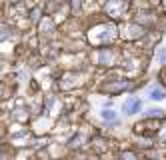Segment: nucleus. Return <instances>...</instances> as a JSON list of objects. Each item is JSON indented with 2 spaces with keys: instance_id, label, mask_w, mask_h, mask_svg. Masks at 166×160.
I'll use <instances>...</instances> for the list:
<instances>
[{
  "instance_id": "nucleus-3",
  "label": "nucleus",
  "mask_w": 166,
  "mask_h": 160,
  "mask_svg": "<svg viewBox=\"0 0 166 160\" xmlns=\"http://www.w3.org/2000/svg\"><path fill=\"white\" fill-rule=\"evenodd\" d=\"M126 10H128V2L126 0H110L104 6V12L110 18H124L126 16Z\"/></svg>"
},
{
  "instance_id": "nucleus-1",
  "label": "nucleus",
  "mask_w": 166,
  "mask_h": 160,
  "mask_svg": "<svg viewBox=\"0 0 166 160\" xmlns=\"http://www.w3.org/2000/svg\"><path fill=\"white\" fill-rule=\"evenodd\" d=\"M116 36H118V28H116V24L104 22V24L94 26V28L88 32V42H90V44H94V46H104V44L114 42V40H116Z\"/></svg>"
},
{
  "instance_id": "nucleus-10",
  "label": "nucleus",
  "mask_w": 166,
  "mask_h": 160,
  "mask_svg": "<svg viewBox=\"0 0 166 160\" xmlns=\"http://www.w3.org/2000/svg\"><path fill=\"white\" fill-rule=\"evenodd\" d=\"M40 14H42V10H40V8H34V10H30V12H28L30 22H32V24H40V20H42V16H40Z\"/></svg>"
},
{
  "instance_id": "nucleus-11",
  "label": "nucleus",
  "mask_w": 166,
  "mask_h": 160,
  "mask_svg": "<svg viewBox=\"0 0 166 160\" xmlns=\"http://www.w3.org/2000/svg\"><path fill=\"white\" fill-rule=\"evenodd\" d=\"M146 118H154V120H160V118H164V110L150 108V110H146Z\"/></svg>"
},
{
  "instance_id": "nucleus-15",
  "label": "nucleus",
  "mask_w": 166,
  "mask_h": 160,
  "mask_svg": "<svg viewBox=\"0 0 166 160\" xmlns=\"http://www.w3.org/2000/svg\"><path fill=\"white\" fill-rule=\"evenodd\" d=\"M120 158L122 160H136V154H134V152H122Z\"/></svg>"
},
{
  "instance_id": "nucleus-13",
  "label": "nucleus",
  "mask_w": 166,
  "mask_h": 160,
  "mask_svg": "<svg viewBox=\"0 0 166 160\" xmlns=\"http://www.w3.org/2000/svg\"><path fill=\"white\" fill-rule=\"evenodd\" d=\"M82 8V0H70V12L72 14H78Z\"/></svg>"
},
{
  "instance_id": "nucleus-6",
  "label": "nucleus",
  "mask_w": 166,
  "mask_h": 160,
  "mask_svg": "<svg viewBox=\"0 0 166 160\" xmlns=\"http://www.w3.org/2000/svg\"><path fill=\"white\" fill-rule=\"evenodd\" d=\"M140 108H142V102H140L136 96H130V98L124 102V106H122V112L126 116H132V114H136V112H140Z\"/></svg>"
},
{
  "instance_id": "nucleus-5",
  "label": "nucleus",
  "mask_w": 166,
  "mask_h": 160,
  "mask_svg": "<svg viewBox=\"0 0 166 160\" xmlns=\"http://www.w3.org/2000/svg\"><path fill=\"white\" fill-rule=\"evenodd\" d=\"M144 26H140L138 22H132V24H126L124 26V38H128V40H136V38H140L144 36Z\"/></svg>"
},
{
  "instance_id": "nucleus-12",
  "label": "nucleus",
  "mask_w": 166,
  "mask_h": 160,
  "mask_svg": "<svg viewBox=\"0 0 166 160\" xmlns=\"http://www.w3.org/2000/svg\"><path fill=\"white\" fill-rule=\"evenodd\" d=\"M156 64H166V48L164 46H160L158 50H156Z\"/></svg>"
},
{
  "instance_id": "nucleus-8",
  "label": "nucleus",
  "mask_w": 166,
  "mask_h": 160,
  "mask_svg": "<svg viewBox=\"0 0 166 160\" xmlns=\"http://www.w3.org/2000/svg\"><path fill=\"white\" fill-rule=\"evenodd\" d=\"M150 98H152V100H164L166 90L162 86H154V88H150Z\"/></svg>"
},
{
  "instance_id": "nucleus-16",
  "label": "nucleus",
  "mask_w": 166,
  "mask_h": 160,
  "mask_svg": "<svg viewBox=\"0 0 166 160\" xmlns=\"http://www.w3.org/2000/svg\"><path fill=\"white\" fill-rule=\"evenodd\" d=\"M10 4H18V2H22V0H8Z\"/></svg>"
},
{
  "instance_id": "nucleus-4",
  "label": "nucleus",
  "mask_w": 166,
  "mask_h": 160,
  "mask_svg": "<svg viewBox=\"0 0 166 160\" xmlns=\"http://www.w3.org/2000/svg\"><path fill=\"white\" fill-rule=\"evenodd\" d=\"M128 86H130V82H128V80H114V82H106V84H102V86H100V90H102V92H110V94H120V92H124Z\"/></svg>"
},
{
  "instance_id": "nucleus-2",
  "label": "nucleus",
  "mask_w": 166,
  "mask_h": 160,
  "mask_svg": "<svg viewBox=\"0 0 166 160\" xmlns=\"http://www.w3.org/2000/svg\"><path fill=\"white\" fill-rule=\"evenodd\" d=\"M92 60L96 66H114L116 62V52L112 48H100L96 52H92Z\"/></svg>"
},
{
  "instance_id": "nucleus-7",
  "label": "nucleus",
  "mask_w": 166,
  "mask_h": 160,
  "mask_svg": "<svg viewBox=\"0 0 166 160\" xmlns=\"http://www.w3.org/2000/svg\"><path fill=\"white\" fill-rule=\"evenodd\" d=\"M52 26H54V20H52L50 16H44V18L40 20V24H38V32H40V34H46L48 28L52 30Z\"/></svg>"
},
{
  "instance_id": "nucleus-9",
  "label": "nucleus",
  "mask_w": 166,
  "mask_h": 160,
  "mask_svg": "<svg viewBox=\"0 0 166 160\" xmlns=\"http://www.w3.org/2000/svg\"><path fill=\"white\" fill-rule=\"evenodd\" d=\"M100 116H102V120H106V122H118V116H116L114 110H102Z\"/></svg>"
},
{
  "instance_id": "nucleus-14",
  "label": "nucleus",
  "mask_w": 166,
  "mask_h": 160,
  "mask_svg": "<svg viewBox=\"0 0 166 160\" xmlns=\"http://www.w3.org/2000/svg\"><path fill=\"white\" fill-rule=\"evenodd\" d=\"M10 26H8V24H2V40H8V38H10Z\"/></svg>"
}]
</instances>
